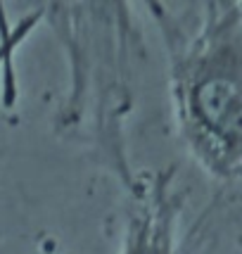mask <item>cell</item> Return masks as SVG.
<instances>
[{
	"instance_id": "obj_1",
	"label": "cell",
	"mask_w": 242,
	"mask_h": 254,
	"mask_svg": "<svg viewBox=\"0 0 242 254\" xmlns=\"http://www.w3.org/2000/svg\"><path fill=\"white\" fill-rule=\"evenodd\" d=\"M166 53L174 122L190 157L235 186L242 166V5L207 2L195 24L150 2Z\"/></svg>"
},
{
	"instance_id": "obj_2",
	"label": "cell",
	"mask_w": 242,
	"mask_h": 254,
	"mask_svg": "<svg viewBox=\"0 0 242 254\" xmlns=\"http://www.w3.org/2000/svg\"><path fill=\"white\" fill-rule=\"evenodd\" d=\"M128 211L119 254H178L181 199L174 171L126 178Z\"/></svg>"
}]
</instances>
